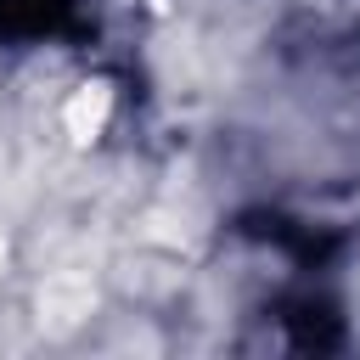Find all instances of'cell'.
Wrapping results in <instances>:
<instances>
[{"mask_svg":"<svg viewBox=\"0 0 360 360\" xmlns=\"http://www.w3.org/2000/svg\"><path fill=\"white\" fill-rule=\"evenodd\" d=\"M90 309H96L90 276H79V270L45 276V287H39V326H45V332H68V326H79Z\"/></svg>","mask_w":360,"mask_h":360,"instance_id":"1","label":"cell"},{"mask_svg":"<svg viewBox=\"0 0 360 360\" xmlns=\"http://www.w3.org/2000/svg\"><path fill=\"white\" fill-rule=\"evenodd\" d=\"M107 107H112V90H107V84H79L73 101H68V112H62L68 135H73V141H96L101 124H107Z\"/></svg>","mask_w":360,"mask_h":360,"instance_id":"2","label":"cell"}]
</instances>
